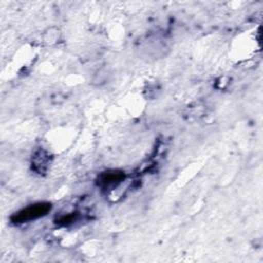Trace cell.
<instances>
[{
	"label": "cell",
	"mask_w": 263,
	"mask_h": 263,
	"mask_svg": "<svg viewBox=\"0 0 263 263\" xmlns=\"http://www.w3.org/2000/svg\"><path fill=\"white\" fill-rule=\"evenodd\" d=\"M50 210V204L47 202H39L35 204H31L22 211H20L14 217V222H27L31 221L37 218H40L47 214V212Z\"/></svg>",
	"instance_id": "6da1fadb"
},
{
	"label": "cell",
	"mask_w": 263,
	"mask_h": 263,
	"mask_svg": "<svg viewBox=\"0 0 263 263\" xmlns=\"http://www.w3.org/2000/svg\"><path fill=\"white\" fill-rule=\"evenodd\" d=\"M123 178H124L123 173L118 171H110L102 174L100 176L99 181H100V184H102L103 186H111V185H116L117 183L122 181Z\"/></svg>",
	"instance_id": "7a4b0ae2"
}]
</instances>
